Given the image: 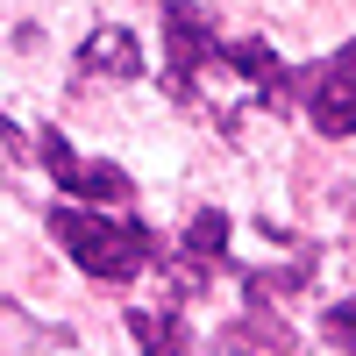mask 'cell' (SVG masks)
Wrapping results in <instances>:
<instances>
[{"instance_id":"obj_4","label":"cell","mask_w":356,"mask_h":356,"mask_svg":"<svg viewBox=\"0 0 356 356\" xmlns=\"http://www.w3.org/2000/svg\"><path fill=\"white\" fill-rule=\"evenodd\" d=\"M157 271L171 278L178 300H200V292L228 271V214H221V207H200V214L186 221V243L164 250V257H157Z\"/></svg>"},{"instance_id":"obj_10","label":"cell","mask_w":356,"mask_h":356,"mask_svg":"<svg viewBox=\"0 0 356 356\" xmlns=\"http://www.w3.org/2000/svg\"><path fill=\"white\" fill-rule=\"evenodd\" d=\"M321 328H328V342H342V349L356 356V300H342V307H328V321H321Z\"/></svg>"},{"instance_id":"obj_9","label":"cell","mask_w":356,"mask_h":356,"mask_svg":"<svg viewBox=\"0 0 356 356\" xmlns=\"http://www.w3.org/2000/svg\"><path fill=\"white\" fill-rule=\"evenodd\" d=\"M314 278V250H300L292 264H271V271H243V292H250V307H271L278 292H300Z\"/></svg>"},{"instance_id":"obj_3","label":"cell","mask_w":356,"mask_h":356,"mask_svg":"<svg viewBox=\"0 0 356 356\" xmlns=\"http://www.w3.org/2000/svg\"><path fill=\"white\" fill-rule=\"evenodd\" d=\"M292 107H307L321 136H356V43L292 72Z\"/></svg>"},{"instance_id":"obj_7","label":"cell","mask_w":356,"mask_h":356,"mask_svg":"<svg viewBox=\"0 0 356 356\" xmlns=\"http://www.w3.org/2000/svg\"><path fill=\"white\" fill-rule=\"evenodd\" d=\"M214 356H307V349H300V335L278 321V307H250L243 321H228V328H221Z\"/></svg>"},{"instance_id":"obj_8","label":"cell","mask_w":356,"mask_h":356,"mask_svg":"<svg viewBox=\"0 0 356 356\" xmlns=\"http://www.w3.org/2000/svg\"><path fill=\"white\" fill-rule=\"evenodd\" d=\"M129 328H136L143 356H193V335H186V314H150V307H136V314H129Z\"/></svg>"},{"instance_id":"obj_2","label":"cell","mask_w":356,"mask_h":356,"mask_svg":"<svg viewBox=\"0 0 356 356\" xmlns=\"http://www.w3.org/2000/svg\"><path fill=\"white\" fill-rule=\"evenodd\" d=\"M221 57H228V36L214 29V15L193 8V0H164V93L200 107Z\"/></svg>"},{"instance_id":"obj_6","label":"cell","mask_w":356,"mask_h":356,"mask_svg":"<svg viewBox=\"0 0 356 356\" xmlns=\"http://www.w3.org/2000/svg\"><path fill=\"white\" fill-rule=\"evenodd\" d=\"M72 72H79V86H122V79L143 72V50H136V36L122 22H100L93 36L79 43V65Z\"/></svg>"},{"instance_id":"obj_1","label":"cell","mask_w":356,"mask_h":356,"mask_svg":"<svg viewBox=\"0 0 356 356\" xmlns=\"http://www.w3.org/2000/svg\"><path fill=\"white\" fill-rule=\"evenodd\" d=\"M50 235H57V250H65L86 278H100V285H129V278H143L164 257L143 221H129V214L114 221L100 207H50Z\"/></svg>"},{"instance_id":"obj_5","label":"cell","mask_w":356,"mask_h":356,"mask_svg":"<svg viewBox=\"0 0 356 356\" xmlns=\"http://www.w3.org/2000/svg\"><path fill=\"white\" fill-rule=\"evenodd\" d=\"M36 157H43V171L57 178V193H72V207H100V214H114V207H122V200L136 193L122 164H100V157H79V150H72V143L57 136V129L43 136V150H36Z\"/></svg>"}]
</instances>
